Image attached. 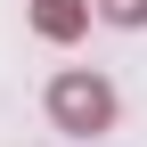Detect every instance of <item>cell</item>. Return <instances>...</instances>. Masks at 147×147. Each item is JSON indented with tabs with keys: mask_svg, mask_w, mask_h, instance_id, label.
Here are the masks:
<instances>
[{
	"mask_svg": "<svg viewBox=\"0 0 147 147\" xmlns=\"http://www.w3.org/2000/svg\"><path fill=\"white\" fill-rule=\"evenodd\" d=\"M82 16H90L82 0H33V25H41L49 41H74V33H82Z\"/></svg>",
	"mask_w": 147,
	"mask_h": 147,
	"instance_id": "2",
	"label": "cell"
},
{
	"mask_svg": "<svg viewBox=\"0 0 147 147\" xmlns=\"http://www.w3.org/2000/svg\"><path fill=\"white\" fill-rule=\"evenodd\" d=\"M106 25H147V0H98Z\"/></svg>",
	"mask_w": 147,
	"mask_h": 147,
	"instance_id": "3",
	"label": "cell"
},
{
	"mask_svg": "<svg viewBox=\"0 0 147 147\" xmlns=\"http://www.w3.org/2000/svg\"><path fill=\"white\" fill-rule=\"evenodd\" d=\"M49 123L74 139H98L106 123H115V90L98 82V74H57L49 82Z\"/></svg>",
	"mask_w": 147,
	"mask_h": 147,
	"instance_id": "1",
	"label": "cell"
}]
</instances>
